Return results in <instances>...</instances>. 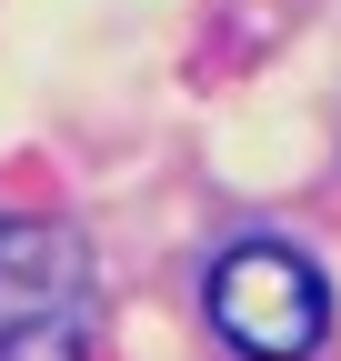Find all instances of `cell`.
<instances>
[{"label": "cell", "instance_id": "6da1fadb", "mask_svg": "<svg viewBox=\"0 0 341 361\" xmlns=\"http://www.w3.org/2000/svg\"><path fill=\"white\" fill-rule=\"evenodd\" d=\"M211 331L241 361H311L331 331V281L291 241H231L211 261Z\"/></svg>", "mask_w": 341, "mask_h": 361}, {"label": "cell", "instance_id": "7a4b0ae2", "mask_svg": "<svg viewBox=\"0 0 341 361\" xmlns=\"http://www.w3.org/2000/svg\"><path fill=\"white\" fill-rule=\"evenodd\" d=\"M80 301H91V241L70 221L0 211V341L30 331V322H61Z\"/></svg>", "mask_w": 341, "mask_h": 361}, {"label": "cell", "instance_id": "3957f363", "mask_svg": "<svg viewBox=\"0 0 341 361\" xmlns=\"http://www.w3.org/2000/svg\"><path fill=\"white\" fill-rule=\"evenodd\" d=\"M80 351H91L80 311H61V322H30V331H11V341H0V361H80Z\"/></svg>", "mask_w": 341, "mask_h": 361}]
</instances>
